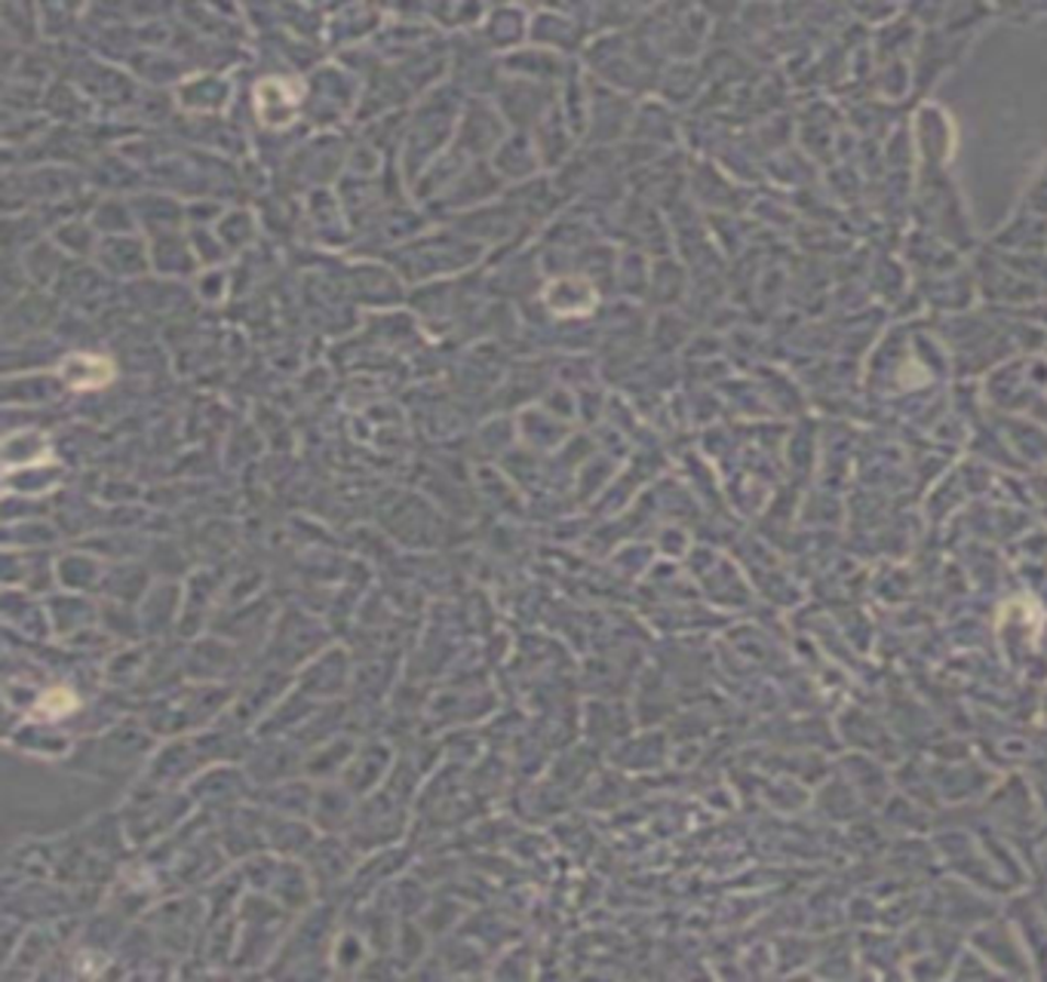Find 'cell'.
Instances as JSON below:
<instances>
[{"instance_id":"1","label":"cell","mask_w":1047,"mask_h":982,"mask_svg":"<svg viewBox=\"0 0 1047 982\" xmlns=\"http://www.w3.org/2000/svg\"><path fill=\"white\" fill-rule=\"evenodd\" d=\"M298 95L301 86H296L292 80L271 78L262 80L255 86V108L265 126H286L298 111Z\"/></svg>"},{"instance_id":"2","label":"cell","mask_w":1047,"mask_h":982,"mask_svg":"<svg viewBox=\"0 0 1047 982\" xmlns=\"http://www.w3.org/2000/svg\"><path fill=\"white\" fill-rule=\"evenodd\" d=\"M111 378V362L108 359L95 357H74L71 362H65V381L71 388H99Z\"/></svg>"}]
</instances>
